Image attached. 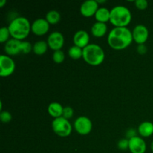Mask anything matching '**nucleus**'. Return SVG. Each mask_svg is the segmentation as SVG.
<instances>
[{"instance_id":"obj_27","label":"nucleus","mask_w":153,"mask_h":153,"mask_svg":"<svg viewBox=\"0 0 153 153\" xmlns=\"http://www.w3.org/2000/svg\"><path fill=\"white\" fill-rule=\"evenodd\" d=\"M73 110L71 107L70 106H67V107L64 108V111H63L62 117H64L66 119H70L73 117Z\"/></svg>"},{"instance_id":"obj_32","label":"nucleus","mask_w":153,"mask_h":153,"mask_svg":"<svg viewBox=\"0 0 153 153\" xmlns=\"http://www.w3.org/2000/svg\"><path fill=\"white\" fill-rule=\"evenodd\" d=\"M151 149H152V151L153 152V140L152 141V143H151Z\"/></svg>"},{"instance_id":"obj_5","label":"nucleus","mask_w":153,"mask_h":153,"mask_svg":"<svg viewBox=\"0 0 153 153\" xmlns=\"http://www.w3.org/2000/svg\"><path fill=\"white\" fill-rule=\"evenodd\" d=\"M54 132L60 137H67L72 132V125L70 121L64 117L55 118L52 123Z\"/></svg>"},{"instance_id":"obj_29","label":"nucleus","mask_w":153,"mask_h":153,"mask_svg":"<svg viewBox=\"0 0 153 153\" xmlns=\"http://www.w3.org/2000/svg\"><path fill=\"white\" fill-rule=\"evenodd\" d=\"M137 52L140 55H144L147 52V48L145 46V44H139L137 49Z\"/></svg>"},{"instance_id":"obj_12","label":"nucleus","mask_w":153,"mask_h":153,"mask_svg":"<svg viewBox=\"0 0 153 153\" xmlns=\"http://www.w3.org/2000/svg\"><path fill=\"white\" fill-rule=\"evenodd\" d=\"M22 40L12 38L7 40L4 45V51L9 55H16L22 52Z\"/></svg>"},{"instance_id":"obj_7","label":"nucleus","mask_w":153,"mask_h":153,"mask_svg":"<svg viewBox=\"0 0 153 153\" xmlns=\"http://www.w3.org/2000/svg\"><path fill=\"white\" fill-rule=\"evenodd\" d=\"M92 122L88 117L81 116L78 117L74 122L76 131L80 134H89L92 129Z\"/></svg>"},{"instance_id":"obj_2","label":"nucleus","mask_w":153,"mask_h":153,"mask_svg":"<svg viewBox=\"0 0 153 153\" xmlns=\"http://www.w3.org/2000/svg\"><path fill=\"white\" fill-rule=\"evenodd\" d=\"M7 27L12 37L19 40L26 38L31 30L29 20L24 16H17L12 19Z\"/></svg>"},{"instance_id":"obj_16","label":"nucleus","mask_w":153,"mask_h":153,"mask_svg":"<svg viewBox=\"0 0 153 153\" xmlns=\"http://www.w3.org/2000/svg\"><path fill=\"white\" fill-rule=\"evenodd\" d=\"M63 111H64L63 106L59 102H51L48 106V113L55 118L62 117Z\"/></svg>"},{"instance_id":"obj_30","label":"nucleus","mask_w":153,"mask_h":153,"mask_svg":"<svg viewBox=\"0 0 153 153\" xmlns=\"http://www.w3.org/2000/svg\"><path fill=\"white\" fill-rule=\"evenodd\" d=\"M136 130L134 129V128H130L128 131H126V137H128V139L129 140L130 138H132V137H136Z\"/></svg>"},{"instance_id":"obj_14","label":"nucleus","mask_w":153,"mask_h":153,"mask_svg":"<svg viewBox=\"0 0 153 153\" xmlns=\"http://www.w3.org/2000/svg\"><path fill=\"white\" fill-rule=\"evenodd\" d=\"M73 42L76 46L84 49L88 45H89L90 42V36L89 34L85 30H79L73 37Z\"/></svg>"},{"instance_id":"obj_8","label":"nucleus","mask_w":153,"mask_h":153,"mask_svg":"<svg viewBox=\"0 0 153 153\" xmlns=\"http://www.w3.org/2000/svg\"><path fill=\"white\" fill-rule=\"evenodd\" d=\"M47 43L49 48L52 50H61V49L64 46V36L59 31H53L48 37Z\"/></svg>"},{"instance_id":"obj_13","label":"nucleus","mask_w":153,"mask_h":153,"mask_svg":"<svg viewBox=\"0 0 153 153\" xmlns=\"http://www.w3.org/2000/svg\"><path fill=\"white\" fill-rule=\"evenodd\" d=\"M98 6L99 4L97 0H86L81 5V13L85 16H91L95 15L96 12L99 9Z\"/></svg>"},{"instance_id":"obj_26","label":"nucleus","mask_w":153,"mask_h":153,"mask_svg":"<svg viewBox=\"0 0 153 153\" xmlns=\"http://www.w3.org/2000/svg\"><path fill=\"white\" fill-rule=\"evenodd\" d=\"M33 49V46H31V43L28 41H22V52L24 54L29 53Z\"/></svg>"},{"instance_id":"obj_1","label":"nucleus","mask_w":153,"mask_h":153,"mask_svg":"<svg viewBox=\"0 0 153 153\" xmlns=\"http://www.w3.org/2000/svg\"><path fill=\"white\" fill-rule=\"evenodd\" d=\"M133 40L132 32L127 27H115L108 35L109 46L116 50H122L128 47Z\"/></svg>"},{"instance_id":"obj_19","label":"nucleus","mask_w":153,"mask_h":153,"mask_svg":"<svg viewBox=\"0 0 153 153\" xmlns=\"http://www.w3.org/2000/svg\"><path fill=\"white\" fill-rule=\"evenodd\" d=\"M47 42L44 41V40H39V41L36 42L33 46V52L37 55H42L47 51L48 49Z\"/></svg>"},{"instance_id":"obj_21","label":"nucleus","mask_w":153,"mask_h":153,"mask_svg":"<svg viewBox=\"0 0 153 153\" xmlns=\"http://www.w3.org/2000/svg\"><path fill=\"white\" fill-rule=\"evenodd\" d=\"M68 54L70 58L73 59H79L83 55V49L74 45V46L70 47L68 50Z\"/></svg>"},{"instance_id":"obj_17","label":"nucleus","mask_w":153,"mask_h":153,"mask_svg":"<svg viewBox=\"0 0 153 153\" xmlns=\"http://www.w3.org/2000/svg\"><path fill=\"white\" fill-rule=\"evenodd\" d=\"M138 132L143 137H149L153 134V123L149 121L141 123L138 126Z\"/></svg>"},{"instance_id":"obj_15","label":"nucleus","mask_w":153,"mask_h":153,"mask_svg":"<svg viewBox=\"0 0 153 153\" xmlns=\"http://www.w3.org/2000/svg\"><path fill=\"white\" fill-rule=\"evenodd\" d=\"M108 26L106 23L101 22H97L91 27V33L94 37H101L106 34Z\"/></svg>"},{"instance_id":"obj_28","label":"nucleus","mask_w":153,"mask_h":153,"mask_svg":"<svg viewBox=\"0 0 153 153\" xmlns=\"http://www.w3.org/2000/svg\"><path fill=\"white\" fill-rule=\"evenodd\" d=\"M134 3L136 7L140 10L146 9L148 7V1L146 0H135Z\"/></svg>"},{"instance_id":"obj_6","label":"nucleus","mask_w":153,"mask_h":153,"mask_svg":"<svg viewBox=\"0 0 153 153\" xmlns=\"http://www.w3.org/2000/svg\"><path fill=\"white\" fill-rule=\"evenodd\" d=\"M0 76H10L15 70L14 61L10 56L1 55L0 56Z\"/></svg>"},{"instance_id":"obj_11","label":"nucleus","mask_w":153,"mask_h":153,"mask_svg":"<svg viewBox=\"0 0 153 153\" xmlns=\"http://www.w3.org/2000/svg\"><path fill=\"white\" fill-rule=\"evenodd\" d=\"M49 29V23L46 19L38 18L31 24V31L36 35H43L46 34Z\"/></svg>"},{"instance_id":"obj_24","label":"nucleus","mask_w":153,"mask_h":153,"mask_svg":"<svg viewBox=\"0 0 153 153\" xmlns=\"http://www.w3.org/2000/svg\"><path fill=\"white\" fill-rule=\"evenodd\" d=\"M12 115L7 111H1L0 113V120L3 123H8L11 120Z\"/></svg>"},{"instance_id":"obj_20","label":"nucleus","mask_w":153,"mask_h":153,"mask_svg":"<svg viewBox=\"0 0 153 153\" xmlns=\"http://www.w3.org/2000/svg\"><path fill=\"white\" fill-rule=\"evenodd\" d=\"M46 19L49 22V24L55 25V24L58 23L61 19V14L57 10H51L46 13Z\"/></svg>"},{"instance_id":"obj_25","label":"nucleus","mask_w":153,"mask_h":153,"mask_svg":"<svg viewBox=\"0 0 153 153\" xmlns=\"http://www.w3.org/2000/svg\"><path fill=\"white\" fill-rule=\"evenodd\" d=\"M128 144H129V140L128 138H123L118 142L117 146L121 150H126L128 149Z\"/></svg>"},{"instance_id":"obj_18","label":"nucleus","mask_w":153,"mask_h":153,"mask_svg":"<svg viewBox=\"0 0 153 153\" xmlns=\"http://www.w3.org/2000/svg\"><path fill=\"white\" fill-rule=\"evenodd\" d=\"M111 10H109L107 7H102L97 10L95 13V18L97 22H105L107 21H110Z\"/></svg>"},{"instance_id":"obj_10","label":"nucleus","mask_w":153,"mask_h":153,"mask_svg":"<svg viewBox=\"0 0 153 153\" xmlns=\"http://www.w3.org/2000/svg\"><path fill=\"white\" fill-rule=\"evenodd\" d=\"M128 149L131 153H145L146 150V144L142 137H136L130 138Z\"/></svg>"},{"instance_id":"obj_22","label":"nucleus","mask_w":153,"mask_h":153,"mask_svg":"<svg viewBox=\"0 0 153 153\" xmlns=\"http://www.w3.org/2000/svg\"><path fill=\"white\" fill-rule=\"evenodd\" d=\"M64 58H65V55H64V52L62 50H57L55 51L52 55V59L57 64H60V63H62L64 61Z\"/></svg>"},{"instance_id":"obj_3","label":"nucleus","mask_w":153,"mask_h":153,"mask_svg":"<svg viewBox=\"0 0 153 153\" xmlns=\"http://www.w3.org/2000/svg\"><path fill=\"white\" fill-rule=\"evenodd\" d=\"M131 20V13L128 7L117 5L111 10L110 22L115 27H126Z\"/></svg>"},{"instance_id":"obj_23","label":"nucleus","mask_w":153,"mask_h":153,"mask_svg":"<svg viewBox=\"0 0 153 153\" xmlns=\"http://www.w3.org/2000/svg\"><path fill=\"white\" fill-rule=\"evenodd\" d=\"M10 35V33L8 29V27H1L0 28V42L1 43L7 42Z\"/></svg>"},{"instance_id":"obj_9","label":"nucleus","mask_w":153,"mask_h":153,"mask_svg":"<svg viewBox=\"0 0 153 153\" xmlns=\"http://www.w3.org/2000/svg\"><path fill=\"white\" fill-rule=\"evenodd\" d=\"M133 40L139 44H144L149 37V31L145 25L142 24L136 25L132 31Z\"/></svg>"},{"instance_id":"obj_31","label":"nucleus","mask_w":153,"mask_h":153,"mask_svg":"<svg viewBox=\"0 0 153 153\" xmlns=\"http://www.w3.org/2000/svg\"><path fill=\"white\" fill-rule=\"evenodd\" d=\"M5 3H6V0H1V1H0V7H2Z\"/></svg>"},{"instance_id":"obj_4","label":"nucleus","mask_w":153,"mask_h":153,"mask_svg":"<svg viewBox=\"0 0 153 153\" xmlns=\"http://www.w3.org/2000/svg\"><path fill=\"white\" fill-rule=\"evenodd\" d=\"M84 60L93 66L100 65L105 59V52L102 48L95 43H90L83 49Z\"/></svg>"}]
</instances>
